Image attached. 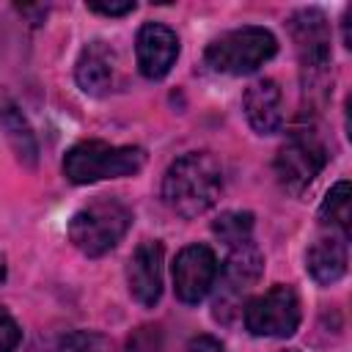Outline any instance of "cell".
<instances>
[{"label": "cell", "mask_w": 352, "mask_h": 352, "mask_svg": "<svg viewBox=\"0 0 352 352\" xmlns=\"http://www.w3.org/2000/svg\"><path fill=\"white\" fill-rule=\"evenodd\" d=\"M223 190V170L212 154L190 151L170 162L162 179V198L165 204L182 214V217H198L214 201Z\"/></svg>", "instance_id": "1"}, {"label": "cell", "mask_w": 352, "mask_h": 352, "mask_svg": "<svg viewBox=\"0 0 352 352\" xmlns=\"http://www.w3.org/2000/svg\"><path fill=\"white\" fill-rule=\"evenodd\" d=\"M129 226H132L129 206L118 198L99 195L91 204H85L80 212H74V217L69 220V239L80 253L96 258L113 250L124 239Z\"/></svg>", "instance_id": "2"}, {"label": "cell", "mask_w": 352, "mask_h": 352, "mask_svg": "<svg viewBox=\"0 0 352 352\" xmlns=\"http://www.w3.org/2000/svg\"><path fill=\"white\" fill-rule=\"evenodd\" d=\"M146 154L138 146H110L104 140H82L63 157V173L74 184L132 176L143 168Z\"/></svg>", "instance_id": "3"}, {"label": "cell", "mask_w": 352, "mask_h": 352, "mask_svg": "<svg viewBox=\"0 0 352 352\" xmlns=\"http://www.w3.org/2000/svg\"><path fill=\"white\" fill-rule=\"evenodd\" d=\"M278 52V41L267 28L245 25L223 33L206 47V66L220 74H250Z\"/></svg>", "instance_id": "4"}, {"label": "cell", "mask_w": 352, "mask_h": 352, "mask_svg": "<svg viewBox=\"0 0 352 352\" xmlns=\"http://www.w3.org/2000/svg\"><path fill=\"white\" fill-rule=\"evenodd\" d=\"M245 327L258 338H286L300 327V297L292 286H272L245 305Z\"/></svg>", "instance_id": "5"}, {"label": "cell", "mask_w": 352, "mask_h": 352, "mask_svg": "<svg viewBox=\"0 0 352 352\" xmlns=\"http://www.w3.org/2000/svg\"><path fill=\"white\" fill-rule=\"evenodd\" d=\"M327 162V151L324 146L308 135V132H297L292 135L280 148H278V157H275V176L278 182L292 190V192H300L305 190L324 168Z\"/></svg>", "instance_id": "6"}, {"label": "cell", "mask_w": 352, "mask_h": 352, "mask_svg": "<svg viewBox=\"0 0 352 352\" xmlns=\"http://www.w3.org/2000/svg\"><path fill=\"white\" fill-rule=\"evenodd\" d=\"M217 272H220V264L214 258V253L206 248V245H187L179 250L176 261H173V289H176V297L187 305H195L201 302L214 280H217Z\"/></svg>", "instance_id": "7"}, {"label": "cell", "mask_w": 352, "mask_h": 352, "mask_svg": "<svg viewBox=\"0 0 352 352\" xmlns=\"http://www.w3.org/2000/svg\"><path fill=\"white\" fill-rule=\"evenodd\" d=\"M292 38L297 44L300 63L308 72H322L330 66V28L319 8H302L289 19Z\"/></svg>", "instance_id": "8"}, {"label": "cell", "mask_w": 352, "mask_h": 352, "mask_svg": "<svg viewBox=\"0 0 352 352\" xmlns=\"http://www.w3.org/2000/svg\"><path fill=\"white\" fill-rule=\"evenodd\" d=\"M135 55L140 74L148 80H160L170 72L179 58V38L168 25L146 22L135 38Z\"/></svg>", "instance_id": "9"}, {"label": "cell", "mask_w": 352, "mask_h": 352, "mask_svg": "<svg viewBox=\"0 0 352 352\" xmlns=\"http://www.w3.org/2000/svg\"><path fill=\"white\" fill-rule=\"evenodd\" d=\"M162 258H165V250L157 239L140 242L129 258V267H126L129 294L146 308L157 305L162 297Z\"/></svg>", "instance_id": "10"}, {"label": "cell", "mask_w": 352, "mask_h": 352, "mask_svg": "<svg viewBox=\"0 0 352 352\" xmlns=\"http://www.w3.org/2000/svg\"><path fill=\"white\" fill-rule=\"evenodd\" d=\"M116 52L104 41H91L88 47H82L74 66L77 85L91 96L110 94L116 85Z\"/></svg>", "instance_id": "11"}, {"label": "cell", "mask_w": 352, "mask_h": 352, "mask_svg": "<svg viewBox=\"0 0 352 352\" xmlns=\"http://www.w3.org/2000/svg\"><path fill=\"white\" fill-rule=\"evenodd\" d=\"M242 110L258 135H272L283 124V96L275 80H256L245 96Z\"/></svg>", "instance_id": "12"}, {"label": "cell", "mask_w": 352, "mask_h": 352, "mask_svg": "<svg viewBox=\"0 0 352 352\" xmlns=\"http://www.w3.org/2000/svg\"><path fill=\"white\" fill-rule=\"evenodd\" d=\"M261 270H264V256L258 253V248L253 242H245V245L231 248L223 270L217 272L223 278L226 297H231V294L236 297V294L248 292L261 278Z\"/></svg>", "instance_id": "13"}, {"label": "cell", "mask_w": 352, "mask_h": 352, "mask_svg": "<svg viewBox=\"0 0 352 352\" xmlns=\"http://www.w3.org/2000/svg\"><path fill=\"white\" fill-rule=\"evenodd\" d=\"M305 267L311 278L322 286L336 283L346 272V245L341 236H319L308 253H305Z\"/></svg>", "instance_id": "14"}, {"label": "cell", "mask_w": 352, "mask_h": 352, "mask_svg": "<svg viewBox=\"0 0 352 352\" xmlns=\"http://www.w3.org/2000/svg\"><path fill=\"white\" fill-rule=\"evenodd\" d=\"M0 129H3L6 140L11 143V148L16 151V157L28 165H36V160H38L36 135H33L28 118L22 116V110L16 107V102L6 91H0Z\"/></svg>", "instance_id": "15"}, {"label": "cell", "mask_w": 352, "mask_h": 352, "mask_svg": "<svg viewBox=\"0 0 352 352\" xmlns=\"http://www.w3.org/2000/svg\"><path fill=\"white\" fill-rule=\"evenodd\" d=\"M352 192H349V182L341 179L330 192L327 198L322 201V209H319V217L322 223H327L330 228H338L341 236L349 234V226H352Z\"/></svg>", "instance_id": "16"}, {"label": "cell", "mask_w": 352, "mask_h": 352, "mask_svg": "<svg viewBox=\"0 0 352 352\" xmlns=\"http://www.w3.org/2000/svg\"><path fill=\"white\" fill-rule=\"evenodd\" d=\"M212 234L220 236L228 248L245 245V242H250V234H253V214L250 212H223L212 223Z\"/></svg>", "instance_id": "17"}, {"label": "cell", "mask_w": 352, "mask_h": 352, "mask_svg": "<svg viewBox=\"0 0 352 352\" xmlns=\"http://www.w3.org/2000/svg\"><path fill=\"white\" fill-rule=\"evenodd\" d=\"M47 352H110L107 341L96 333H69V336H60Z\"/></svg>", "instance_id": "18"}, {"label": "cell", "mask_w": 352, "mask_h": 352, "mask_svg": "<svg viewBox=\"0 0 352 352\" xmlns=\"http://www.w3.org/2000/svg\"><path fill=\"white\" fill-rule=\"evenodd\" d=\"M19 338H22L19 324L14 322V316L8 311L0 308V352H14Z\"/></svg>", "instance_id": "19"}, {"label": "cell", "mask_w": 352, "mask_h": 352, "mask_svg": "<svg viewBox=\"0 0 352 352\" xmlns=\"http://www.w3.org/2000/svg\"><path fill=\"white\" fill-rule=\"evenodd\" d=\"M88 11L104 14V16H124V14L135 11V0H124V3H88Z\"/></svg>", "instance_id": "20"}, {"label": "cell", "mask_w": 352, "mask_h": 352, "mask_svg": "<svg viewBox=\"0 0 352 352\" xmlns=\"http://www.w3.org/2000/svg\"><path fill=\"white\" fill-rule=\"evenodd\" d=\"M187 352H226V349L214 336H195L187 344Z\"/></svg>", "instance_id": "21"}, {"label": "cell", "mask_w": 352, "mask_h": 352, "mask_svg": "<svg viewBox=\"0 0 352 352\" xmlns=\"http://www.w3.org/2000/svg\"><path fill=\"white\" fill-rule=\"evenodd\" d=\"M3 278H6V258H3V253H0V283H3Z\"/></svg>", "instance_id": "22"}]
</instances>
